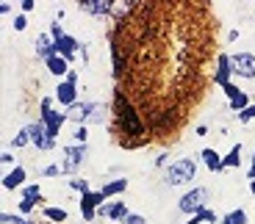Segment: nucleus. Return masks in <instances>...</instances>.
<instances>
[{
  "instance_id": "bb28decb",
  "label": "nucleus",
  "mask_w": 255,
  "mask_h": 224,
  "mask_svg": "<svg viewBox=\"0 0 255 224\" xmlns=\"http://www.w3.org/2000/svg\"><path fill=\"white\" fill-rule=\"evenodd\" d=\"M42 174H44V177H59V174H64V169L56 166V164H50V166H44V169H42Z\"/></svg>"
},
{
  "instance_id": "39448f33",
  "label": "nucleus",
  "mask_w": 255,
  "mask_h": 224,
  "mask_svg": "<svg viewBox=\"0 0 255 224\" xmlns=\"http://www.w3.org/2000/svg\"><path fill=\"white\" fill-rule=\"evenodd\" d=\"M84 158H86V144L67 147V149H64V164H61L64 174H72V172H75L78 166L84 164Z\"/></svg>"
},
{
  "instance_id": "2eb2a0df",
  "label": "nucleus",
  "mask_w": 255,
  "mask_h": 224,
  "mask_svg": "<svg viewBox=\"0 0 255 224\" xmlns=\"http://www.w3.org/2000/svg\"><path fill=\"white\" fill-rule=\"evenodd\" d=\"M22 183H25V169H22V166H17L11 174H6V177H3V188L11 191V188H17V186H22Z\"/></svg>"
},
{
  "instance_id": "72a5a7b5",
  "label": "nucleus",
  "mask_w": 255,
  "mask_h": 224,
  "mask_svg": "<svg viewBox=\"0 0 255 224\" xmlns=\"http://www.w3.org/2000/svg\"><path fill=\"white\" fill-rule=\"evenodd\" d=\"M34 6H36L34 0H22V11H31V9H34Z\"/></svg>"
},
{
  "instance_id": "5701e85b",
  "label": "nucleus",
  "mask_w": 255,
  "mask_h": 224,
  "mask_svg": "<svg viewBox=\"0 0 255 224\" xmlns=\"http://www.w3.org/2000/svg\"><path fill=\"white\" fill-rule=\"evenodd\" d=\"M28 141H31V130L25 128V130H20L17 136H14V141H11V147H17V149H20V147H25Z\"/></svg>"
},
{
  "instance_id": "9d476101",
  "label": "nucleus",
  "mask_w": 255,
  "mask_h": 224,
  "mask_svg": "<svg viewBox=\"0 0 255 224\" xmlns=\"http://www.w3.org/2000/svg\"><path fill=\"white\" fill-rule=\"evenodd\" d=\"M56 50H59L61 58L72 61V56H75V50H81V44H78V39H72V36H61V39H56Z\"/></svg>"
},
{
  "instance_id": "4468645a",
  "label": "nucleus",
  "mask_w": 255,
  "mask_h": 224,
  "mask_svg": "<svg viewBox=\"0 0 255 224\" xmlns=\"http://www.w3.org/2000/svg\"><path fill=\"white\" fill-rule=\"evenodd\" d=\"M81 9H84V11H89V14H111V11H114V3H111V0H106V3L84 0V3H81Z\"/></svg>"
},
{
  "instance_id": "c85d7f7f",
  "label": "nucleus",
  "mask_w": 255,
  "mask_h": 224,
  "mask_svg": "<svg viewBox=\"0 0 255 224\" xmlns=\"http://www.w3.org/2000/svg\"><path fill=\"white\" fill-rule=\"evenodd\" d=\"M250 119H255V105H250V108H244L238 113V122H250Z\"/></svg>"
},
{
  "instance_id": "473e14b6",
  "label": "nucleus",
  "mask_w": 255,
  "mask_h": 224,
  "mask_svg": "<svg viewBox=\"0 0 255 224\" xmlns=\"http://www.w3.org/2000/svg\"><path fill=\"white\" fill-rule=\"evenodd\" d=\"M75 138H78V141H81V144H84L86 138H89V130H86V128H84V125H81V128H78V130H75Z\"/></svg>"
},
{
  "instance_id": "c756f323",
  "label": "nucleus",
  "mask_w": 255,
  "mask_h": 224,
  "mask_svg": "<svg viewBox=\"0 0 255 224\" xmlns=\"http://www.w3.org/2000/svg\"><path fill=\"white\" fill-rule=\"evenodd\" d=\"M122 224H145V216H139V213H128Z\"/></svg>"
},
{
  "instance_id": "7c9ffc66",
  "label": "nucleus",
  "mask_w": 255,
  "mask_h": 224,
  "mask_svg": "<svg viewBox=\"0 0 255 224\" xmlns=\"http://www.w3.org/2000/svg\"><path fill=\"white\" fill-rule=\"evenodd\" d=\"M28 28V19L25 14H20V17H14V31H25Z\"/></svg>"
},
{
  "instance_id": "20e7f679",
  "label": "nucleus",
  "mask_w": 255,
  "mask_h": 224,
  "mask_svg": "<svg viewBox=\"0 0 255 224\" xmlns=\"http://www.w3.org/2000/svg\"><path fill=\"white\" fill-rule=\"evenodd\" d=\"M106 202L103 191H89L81 197V213H84V222H94L97 219V207Z\"/></svg>"
},
{
  "instance_id": "aec40b11",
  "label": "nucleus",
  "mask_w": 255,
  "mask_h": 224,
  "mask_svg": "<svg viewBox=\"0 0 255 224\" xmlns=\"http://www.w3.org/2000/svg\"><path fill=\"white\" fill-rule=\"evenodd\" d=\"M238 155H241V144H233V149L222 158V164H225V166H238V164H241V158H238Z\"/></svg>"
},
{
  "instance_id": "a211bd4d",
  "label": "nucleus",
  "mask_w": 255,
  "mask_h": 224,
  "mask_svg": "<svg viewBox=\"0 0 255 224\" xmlns=\"http://www.w3.org/2000/svg\"><path fill=\"white\" fill-rule=\"evenodd\" d=\"M128 188V180H111L103 186V197H111V194H122Z\"/></svg>"
},
{
  "instance_id": "2f4dec72",
  "label": "nucleus",
  "mask_w": 255,
  "mask_h": 224,
  "mask_svg": "<svg viewBox=\"0 0 255 224\" xmlns=\"http://www.w3.org/2000/svg\"><path fill=\"white\" fill-rule=\"evenodd\" d=\"M34 205H36V199H22V202H20V210H22V213H31Z\"/></svg>"
},
{
  "instance_id": "e433bc0d",
  "label": "nucleus",
  "mask_w": 255,
  "mask_h": 224,
  "mask_svg": "<svg viewBox=\"0 0 255 224\" xmlns=\"http://www.w3.org/2000/svg\"><path fill=\"white\" fill-rule=\"evenodd\" d=\"M222 224H233V216L228 213V216H225V219H222Z\"/></svg>"
},
{
  "instance_id": "f3484780",
  "label": "nucleus",
  "mask_w": 255,
  "mask_h": 224,
  "mask_svg": "<svg viewBox=\"0 0 255 224\" xmlns=\"http://www.w3.org/2000/svg\"><path fill=\"white\" fill-rule=\"evenodd\" d=\"M67 58H61V56H53V58H47V69H50L53 75H69L67 72Z\"/></svg>"
},
{
  "instance_id": "412c9836",
  "label": "nucleus",
  "mask_w": 255,
  "mask_h": 224,
  "mask_svg": "<svg viewBox=\"0 0 255 224\" xmlns=\"http://www.w3.org/2000/svg\"><path fill=\"white\" fill-rule=\"evenodd\" d=\"M230 108H233V111H238V113H241V111H244V108H250V97H247L244 92H241V94H238L236 100H230Z\"/></svg>"
},
{
  "instance_id": "423d86ee",
  "label": "nucleus",
  "mask_w": 255,
  "mask_h": 224,
  "mask_svg": "<svg viewBox=\"0 0 255 224\" xmlns=\"http://www.w3.org/2000/svg\"><path fill=\"white\" fill-rule=\"evenodd\" d=\"M230 64H233V72H236V75H241V78H255V56L253 53L230 56Z\"/></svg>"
},
{
  "instance_id": "ddd939ff",
  "label": "nucleus",
  "mask_w": 255,
  "mask_h": 224,
  "mask_svg": "<svg viewBox=\"0 0 255 224\" xmlns=\"http://www.w3.org/2000/svg\"><path fill=\"white\" fill-rule=\"evenodd\" d=\"M230 72H233V64H230V56H219V67H216V75H213V80L216 83H230Z\"/></svg>"
},
{
  "instance_id": "f8f14e48",
  "label": "nucleus",
  "mask_w": 255,
  "mask_h": 224,
  "mask_svg": "<svg viewBox=\"0 0 255 224\" xmlns=\"http://www.w3.org/2000/svg\"><path fill=\"white\" fill-rule=\"evenodd\" d=\"M97 216H106V219H114V222H125L128 207L122 202H114V205H100L97 207Z\"/></svg>"
},
{
  "instance_id": "4c0bfd02",
  "label": "nucleus",
  "mask_w": 255,
  "mask_h": 224,
  "mask_svg": "<svg viewBox=\"0 0 255 224\" xmlns=\"http://www.w3.org/2000/svg\"><path fill=\"white\" fill-rule=\"evenodd\" d=\"M250 191H253V194H255V180H253V183H250Z\"/></svg>"
},
{
  "instance_id": "c9c22d12",
  "label": "nucleus",
  "mask_w": 255,
  "mask_h": 224,
  "mask_svg": "<svg viewBox=\"0 0 255 224\" xmlns=\"http://www.w3.org/2000/svg\"><path fill=\"white\" fill-rule=\"evenodd\" d=\"M247 174H250V177L255 180V155H253V166H250V172H247Z\"/></svg>"
},
{
  "instance_id": "9b49d317",
  "label": "nucleus",
  "mask_w": 255,
  "mask_h": 224,
  "mask_svg": "<svg viewBox=\"0 0 255 224\" xmlns=\"http://www.w3.org/2000/svg\"><path fill=\"white\" fill-rule=\"evenodd\" d=\"M36 56L39 58H53V56H59V50H56V42H53V36L47 34H39V39H36Z\"/></svg>"
},
{
  "instance_id": "b1692460",
  "label": "nucleus",
  "mask_w": 255,
  "mask_h": 224,
  "mask_svg": "<svg viewBox=\"0 0 255 224\" xmlns=\"http://www.w3.org/2000/svg\"><path fill=\"white\" fill-rule=\"evenodd\" d=\"M22 199H36V202H42V197H39V186H25V188H22Z\"/></svg>"
},
{
  "instance_id": "4be33fe9",
  "label": "nucleus",
  "mask_w": 255,
  "mask_h": 224,
  "mask_svg": "<svg viewBox=\"0 0 255 224\" xmlns=\"http://www.w3.org/2000/svg\"><path fill=\"white\" fill-rule=\"evenodd\" d=\"M44 216H47L50 222H64V219H67V210H61V207H44Z\"/></svg>"
},
{
  "instance_id": "dca6fc26",
  "label": "nucleus",
  "mask_w": 255,
  "mask_h": 224,
  "mask_svg": "<svg viewBox=\"0 0 255 224\" xmlns=\"http://www.w3.org/2000/svg\"><path fill=\"white\" fill-rule=\"evenodd\" d=\"M200 155H203L205 166H208V169H211V172H222V169H225V164H222V158L216 155V152H213V149H203V152H200Z\"/></svg>"
},
{
  "instance_id": "0eeeda50",
  "label": "nucleus",
  "mask_w": 255,
  "mask_h": 224,
  "mask_svg": "<svg viewBox=\"0 0 255 224\" xmlns=\"http://www.w3.org/2000/svg\"><path fill=\"white\" fill-rule=\"evenodd\" d=\"M56 100H59L61 105H67V108H72V105L78 103V89L75 83H69V80H64L59 89H56Z\"/></svg>"
},
{
  "instance_id": "f257e3e1",
  "label": "nucleus",
  "mask_w": 255,
  "mask_h": 224,
  "mask_svg": "<svg viewBox=\"0 0 255 224\" xmlns=\"http://www.w3.org/2000/svg\"><path fill=\"white\" fill-rule=\"evenodd\" d=\"M194 172H197L194 161H191V158H180V161H175V164L167 169V183H170V186L191 183V180H194Z\"/></svg>"
},
{
  "instance_id": "393cba45",
  "label": "nucleus",
  "mask_w": 255,
  "mask_h": 224,
  "mask_svg": "<svg viewBox=\"0 0 255 224\" xmlns=\"http://www.w3.org/2000/svg\"><path fill=\"white\" fill-rule=\"evenodd\" d=\"M0 224H31L22 216H11V213H0Z\"/></svg>"
},
{
  "instance_id": "6e6552de",
  "label": "nucleus",
  "mask_w": 255,
  "mask_h": 224,
  "mask_svg": "<svg viewBox=\"0 0 255 224\" xmlns=\"http://www.w3.org/2000/svg\"><path fill=\"white\" fill-rule=\"evenodd\" d=\"M97 108H100L97 103H75L72 108H67V116L69 119H75V122H86Z\"/></svg>"
},
{
  "instance_id": "6ab92c4d",
  "label": "nucleus",
  "mask_w": 255,
  "mask_h": 224,
  "mask_svg": "<svg viewBox=\"0 0 255 224\" xmlns=\"http://www.w3.org/2000/svg\"><path fill=\"white\" fill-rule=\"evenodd\" d=\"M200 222H216V213H213V210H208V207H203V210H197V213L191 216L186 224H200Z\"/></svg>"
},
{
  "instance_id": "a878e982",
  "label": "nucleus",
  "mask_w": 255,
  "mask_h": 224,
  "mask_svg": "<svg viewBox=\"0 0 255 224\" xmlns=\"http://www.w3.org/2000/svg\"><path fill=\"white\" fill-rule=\"evenodd\" d=\"M222 92H225V94H228L230 100H236V97L241 94V89H238L236 83H225V86H222Z\"/></svg>"
},
{
  "instance_id": "cd10ccee",
  "label": "nucleus",
  "mask_w": 255,
  "mask_h": 224,
  "mask_svg": "<svg viewBox=\"0 0 255 224\" xmlns=\"http://www.w3.org/2000/svg\"><path fill=\"white\" fill-rule=\"evenodd\" d=\"M69 188L81 191V194H89V183L86 180H69Z\"/></svg>"
},
{
  "instance_id": "f03ea898",
  "label": "nucleus",
  "mask_w": 255,
  "mask_h": 224,
  "mask_svg": "<svg viewBox=\"0 0 255 224\" xmlns=\"http://www.w3.org/2000/svg\"><path fill=\"white\" fill-rule=\"evenodd\" d=\"M67 122V113H56L50 111V97H44L42 100V125L44 130H47V138L50 141H56V136H59V128Z\"/></svg>"
},
{
  "instance_id": "1a4fd4ad",
  "label": "nucleus",
  "mask_w": 255,
  "mask_h": 224,
  "mask_svg": "<svg viewBox=\"0 0 255 224\" xmlns=\"http://www.w3.org/2000/svg\"><path fill=\"white\" fill-rule=\"evenodd\" d=\"M31 141H34L36 149H53L56 147V141H50L47 138V130H44V125H31Z\"/></svg>"
},
{
  "instance_id": "f704fd0d",
  "label": "nucleus",
  "mask_w": 255,
  "mask_h": 224,
  "mask_svg": "<svg viewBox=\"0 0 255 224\" xmlns=\"http://www.w3.org/2000/svg\"><path fill=\"white\" fill-rule=\"evenodd\" d=\"M0 161H3V164H11V161H14V155H11V152H3V155H0Z\"/></svg>"
},
{
  "instance_id": "7ed1b4c3",
  "label": "nucleus",
  "mask_w": 255,
  "mask_h": 224,
  "mask_svg": "<svg viewBox=\"0 0 255 224\" xmlns=\"http://www.w3.org/2000/svg\"><path fill=\"white\" fill-rule=\"evenodd\" d=\"M205 199H208V188H203V186H200V188H191L186 197L178 202V210H180V213H191V216H194L197 210H203Z\"/></svg>"
}]
</instances>
